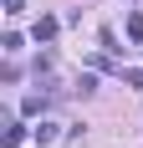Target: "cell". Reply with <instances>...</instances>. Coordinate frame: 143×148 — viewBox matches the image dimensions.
<instances>
[{
    "instance_id": "cell-2",
    "label": "cell",
    "mask_w": 143,
    "mask_h": 148,
    "mask_svg": "<svg viewBox=\"0 0 143 148\" xmlns=\"http://www.w3.org/2000/svg\"><path fill=\"white\" fill-rule=\"evenodd\" d=\"M41 107H46V92H31L26 102H21V112H26V118H36V112H41Z\"/></svg>"
},
{
    "instance_id": "cell-4",
    "label": "cell",
    "mask_w": 143,
    "mask_h": 148,
    "mask_svg": "<svg viewBox=\"0 0 143 148\" xmlns=\"http://www.w3.org/2000/svg\"><path fill=\"white\" fill-rule=\"evenodd\" d=\"M21 138H26V128H21V123H10V128H5V148H15Z\"/></svg>"
},
{
    "instance_id": "cell-5",
    "label": "cell",
    "mask_w": 143,
    "mask_h": 148,
    "mask_svg": "<svg viewBox=\"0 0 143 148\" xmlns=\"http://www.w3.org/2000/svg\"><path fill=\"white\" fill-rule=\"evenodd\" d=\"M128 36H133V41H143V15H128Z\"/></svg>"
},
{
    "instance_id": "cell-6",
    "label": "cell",
    "mask_w": 143,
    "mask_h": 148,
    "mask_svg": "<svg viewBox=\"0 0 143 148\" xmlns=\"http://www.w3.org/2000/svg\"><path fill=\"white\" fill-rule=\"evenodd\" d=\"M0 10H5V15H21V10H26V0H0Z\"/></svg>"
},
{
    "instance_id": "cell-1",
    "label": "cell",
    "mask_w": 143,
    "mask_h": 148,
    "mask_svg": "<svg viewBox=\"0 0 143 148\" xmlns=\"http://www.w3.org/2000/svg\"><path fill=\"white\" fill-rule=\"evenodd\" d=\"M31 36H36V41H51V36H56V15H41V21H36V31H31Z\"/></svg>"
},
{
    "instance_id": "cell-3",
    "label": "cell",
    "mask_w": 143,
    "mask_h": 148,
    "mask_svg": "<svg viewBox=\"0 0 143 148\" xmlns=\"http://www.w3.org/2000/svg\"><path fill=\"white\" fill-rule=\"evenodd\" d=\"M36 143H56V123H46V118H41V128H36Z\"/></svg>"
}]
</instances>
